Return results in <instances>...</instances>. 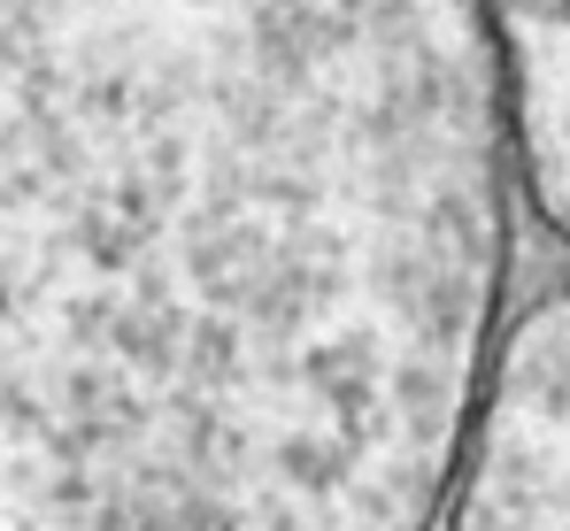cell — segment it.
<instances>
[{
	"label": "cell",
	"mask_w": 570,
	"mask_h": 531,
	"mask_svg": "<svg viewBox=\"0 0 570 531\" xmlns=\"http://www.w3.org/2000/svg\"><path fill=\"white\" fill-rule=\"evenodd\" d=\"M563 16H570V8H563Z\"/></svg>",
	"instance_id": "obj_1"
}]
</instances>
